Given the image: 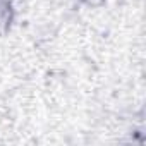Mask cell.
I'll return each mask as SVG.
<instances>
[{
	"mask_svg": "<svg viewBox=\"0 0 146 146\" xmlns=\"http://www.w3.org/2000/svg\"><path fill=\"white\" fill-rule=\"evenodd\" d=\"M86 2L90 4V5H98V4H102L103 0H86Z\"/></svg>",
	"mask_w": 146,
	"mask_h": 146,
	"instance_id": "cell-1",
	"label": "cell"
}]
</instances>
